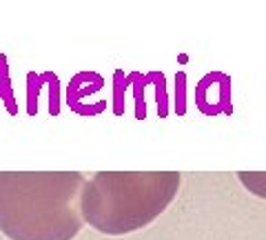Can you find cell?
Here are the masks:
<instances>
[{"label":"cell","instance_id":"1","mask_svg":"<svg viewBox=\"0 0 266 240\" xmlns=\"http://www.w3.org/2000/svg\"><path fill=\"white\" fill-rule=\"evenodd\" d=\"M78 171H0V231L11 240H71L82 229Z\"/></svg>","mask_w":266,"mask_h":240},{"label":"cell","instance_id":"3","mask_svg":"<svg viewBox=\"0 0 266 240\" xmlns=\"http://www.w3.org/2000/svg\"><path fill=\"white\" fill-rule=\"evenodd\" d=\"M239 182L246 187L251 194L266 198V173H248V171H239L237 173Z\"/></svg>","mask_w":266,"mask_h":240},{"label":"cell","instance_id":"2","mask_svg":"<svg viewBox=\"0 0 266 240\" xmlns=\"http://www.w3.org/2000/svg\"><path fill=\"white\" fill-rule=\"evenodd\" d=\"M177 187L175 171H100L82 189V218L100 234H131L173 202Z\"/></svg>","mask_w":266,"mask_h":240}]
</instances>
